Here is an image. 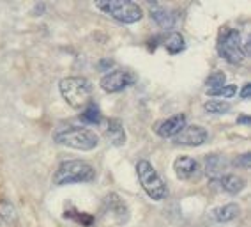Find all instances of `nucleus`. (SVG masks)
Masks as SVG:
<instances>
[{
	"mask_svg": "<svg viewBox=\"0 0 251 227\" xmlns=\"http://www.w3.org/2000/svg\"><path fill=\"white\" fill-rule=\"evenodd\" d=\"M53 141L58 145H66L78 151H92L99 145V137L94 130L83 126H64L55 130Z\"/></svg>",
	"mask_w": 251,
	"mask_h": 227,
	"instance_id": "nucleus-1",
	"label": "nucleus"
},
{
	"mask_svg": "<svg viewBox=\"0 0 251 227\" xmlns=\"http://www.w3.org/2000/svg\"><path fill=\"white\" fill-rule=\"evenodd\" d=\"M96 179V169L83 160H68L58 165L53 174V183L57 186L90 183Z\"/></svg>",
	"mask_w": 251,
	"mask_h": 227,
	"instance_id": "nucleus-2",
	"label": "nucleus"
},
{
	"mask_svg": "<svg viewBox=\"0 0 251 227\" xmlns=\"http://www.w3.org/2000/svg\"><path fill=\"white\" fill-rule=\"evenodd\" d=\"M58 91L73 109H85L92 98V84L85 77H66L58 84Z\"/></svg>",
	"mask_w": 251,
	"mask_h": 227,
	"instance_id": "nucleus-3",
	"label": "nucleus"
},
{
	"mask_svg": "<svg viewBox=\"0 0 251 227\" xmlns=\"http://www.w3.org/2000/svg\"><path fill=\"white\" fill-rule=\"evenodd\" d=\"M136 176H138V181L144 192L152 200L159 202V200H165L168 197V186L149 160H140L136 164Z\"/></svg>",
	"mask_w": 251,
	"mask_h": 227,
	"instance_id": "nucleus-4",
	"label": "nucleus"
},
{
	"mask_svg": "<svg viewBox=\"0 0 251 227\" xmlns=\"http://www.w3.org/2000/svg\"><path fill=\"white\" fill-rule=\"evenodd\" d=\"M96 7L108 16H112L119 23H126V25L138 23L144 18L142 7L131 0H104V2H96Z\"/></svg>",
	"mask_w": 251,
	"mask_h": 227,
	"instance_id": "nucleus-5",
	"label": "nucleus"
},
{
	"mask_svg": "<svg viewBox=\"0 0 251 227\" xmlns=\"http://www.w3.org/2000/svg\"><path fill=\"white\" fill-rule=\"evenodd\" d=\"M218 55L228 64H241L244 60L242 36L237 28H223L218 37Z\"/></svg>",
	"mask_w": 251,
	"mask_h": 227,
	"instance_id": "nucleus-6",
	"label": "nucleus"
},
{
	"mask_svg": "<svg viewBox=\"0 0 251 227\" xmlns=\"http://www.w3.org/2000/svg\"><path fill=\"white\" fill-rule=\"evenodd\" d=\"M101 89L108 94H117V92L126 91L129 85L135 84V75L129 71H122V69H117V71L106 73L103 78H101Z\"/></svg>",
	"mask_w": 251,
	"mask_h": 227,
	"instance_id": "nucleus-7",
	"label": "nucleus"
},
{
	"mask_svg": "<svg viewBox=\"0 0 251 227\" xmlns=\"http://www.w3.org/2000/svg\"><path fill=\"white\" fill-rule=\"evenodd\" d=\"M209 141V132L203 126L198 124H191L186 126L177 137H174V142L179 145H186V147H198V145L205 144Z\"/></svg>",
	"mask_w": 251,
	"mask_h": 227,
	"instance_id": "nucleus-8",
	"label": "nucleus"
},
{
	"mask_svg": "<svg viewBox=\"0 0 251 227\" xmlns=\"http://www.w3.org/2000/svg\"><path fill=\"white\" fill-rule=\"evenodd\" d=\"M186 126H188L186 115H184V114H175V115L165 119V121L156 123L154 132H156L157 137H161V139H174V137L179 135Z\"/></svg>",
	"mask_w": 251,
	"mask_h": 227,
	"instance_id": "nucleus-9",
	"label": "nucleus"
},
{
	"mask_svg": "<svg viewBox=\"0 0 251 227\" xmlns=\"http://www.w3.org/2000/svg\"><path fill=\"white\" fill-rule=\"evenodd\" d=\"M149 7H151V18H152L154 23L159 25L163 30H172V28L177 25V20H179L177 11L166 9L165 5L157 4V2H151Z\"/></svg>",
	"mask_w": 251,
	"mask_h": 227,
	"instance_id": "nucleus-10",
	"label": "nucleus"
},
{
	"mask_svg": "<svg viewBox=\"0 0 251 227\" xmlns=\"http://www.w3.org/2000/svg\"><path fill=\"white\" fill-rule=\"evenodd\" d=\"M103 211L108 213L112 218H115L119 224H126L129 218V209L126 206V202L117 196V194H108L103 200Z\"/></svg>",
	"mask_w": 251,
	"mask_h": 227,
	"instance_id": "nucleus-11",
	"label": "nucleus"
},
{
	"mask_svg": "<svg viewBox=\"0 0 251 227\" xmlns=\"http://www.w3.org/2000/svg\"><path fill=\"white\" fill-rule=\"evenodd\" d=\"M230 162L223 155H209L205 158V174L211 177V181H218L221 176L226 174Z\"/></svg>",
	"mask_w": 251,
	"mask_h": 227,
	"instance_id": "nucleus-12",
	"label": "nucleus"
},
{
	"mask_svg": "<svg viewBox=\"0 0 251 227\" xmlns=\"http://www.w3.org/2000/svg\"><path fill=\"white\" fill-rule=\"evenodd\" d=\"M104 139L115 147H121L126 144V130L122 121L119 119H108V126L104 130Z\"/></svg>",
	"mask_w": 251,
	"mask_h": 227,
	"instance_id": "nucleus-13",
	"label": "nucleus"
},
{
	"mask_svg": "<svg viewBox=\"0 0 251 227\" xmlns=\"http://www.w3.org/2000/svg\"><path fill=\"white\" fill-rule=\"evenodd\" d=\"M174 170H175V174H177L179 179L188 181V179H191V177L197 174L198 164H197V160L189 158V156H180V158H175Z\"/></svg>",
	"mask_w": 251,
	"mask_h": 227,
	"instance_id": "nucleus-14",
	"label": "nucleus"
},
{
	"mask_svg": "<svg viewBox=\"0 0 251 227\" xmlns=\"http://www.w3.org/2000/svg\"><path fill=\"white\" fill-rule=\"evenodd\" d=\"M212 183H218L221 190L230 194V196H237V194H241L246 188V181L241 176H235V174H225L218 181H212Z\"/></svg>",
	"mask_w": 251,
	"mask_h": 227,
	"instance_id": "nucleus-15",
	"label": "nucleus"
},
{
	"mask_svg": "<svg viewBox=\"0 0 251 227\" xmlns=\"http://www.w3.org/2000/svg\"><path fill=\"white\" fill-rule=\"evenodd\" d=\"M239 213H241V208H239V204H235V202H230V204H225V206H220V208H216L214 211H212V217H214L216 222L226 224V222H232V220H235V218L239 217Z\"/></svg>",
	"mask_w": 251,
	"mask_h": 227,
	"instance_id": "nucleus-16",
	"label": "nucleus"
},
{
	"mask_svg": "<svg viewBox=\"0 0 251 227\" xmlns=\"http://www.w3.org/2000/svg\"><path fill=\"white\" fill-rule=\"evenodd\" d=\"M163 46L170 55H177L186 50V41H184L182 34H179V32H168L163 37Z\"/></svg>",
	"mask_w": 251,
	"mask_h": 227,
	"instance_id": "nucleus-17",
	"label": "nucleus"
},
{
	"mask_svg": "<svg viewBox=\"0 0 251 227\" xmlns=\"http://www.w3.org/2000/svg\"><path fill=\"white\" fill-rule=\"evenodd\" d=\"M80 121L85 124H96V126L101 124L103 115H101V110H99L98 105H94V103L87 105V109L80 114Z\"/></svg>",
	"mask_w": 251,
	"mask_h": 227,
	"instance_id": "nucleus-18",
	"label": "nucleus"
},
{
	"mask_svg": "<svg viewBox=\"0 0 251 227\" xmlns=\"http://www.w3.org/2000/svg\"><path fill=\"white\" fill-rule=\"evenodd\" d=\"M16 220H18V213H16V208L13 206V202H9V200H0V222L11 226Z\"/></svg>",
	"mask_w": 251,
	"mask_h": 227,
	"instance_id": "nucleus-19",
	"label": "nucleus"
},
{
	"mask_svg": "<svg viewBox=\"0 0 251 227\" xmlns=\"http://www.w3.org/2000/svg\"><path fill=\"white\" fill-rule=\"evenodd\" d=\"M203 109L207 110L209 114H214V115H223V114H228L232 105L228 101L223 100H209L203 103Z\"/></svg>",
	"mask_w": 251,
	"mask_h": 227,
	"instance_id": "nucleus-20",
	"label": "nucleus"
},
{
	"mask_svg": "<svg viewBox=\"0 0 251 227\" xmlns=\"http://www.w3.org/2000/svg\"><path fill=\"white\" fill-rule=\"evenodd\" d=\"M207 94L211 96V98H233V96L237 94V85H233V84H225L223 87H218V89H212V91H207Z\"/></svg>",
	"mask_w": 251,
	"mask_h": 227,
	"instance_id": "nucleus-21",
	"label": "nucleus"
},
{
	"mask_svg": "<svg viewBox=\"0 0 251 227\" xmlns=\"http://www.w3.org/2000/svg\"><path fill=\"white\" fill-rule=\"evenodd\" d=\"M64 218L75 220V222H78L80 226H83V227H90L92 224H94V217H92V215L80 213V211H75V209H71V211H66V213H64Z\"/></svg>",
	"mask_w": 251,
	"mask_h": 227,
	"instance_id": "nucleus-22",
	"label": "nucleus"
},
{
	"mask_svg": "<svg viewBox=\"0 0 251 227\" xmlns=\"http://www.w3.org/2000/svg\"><path fill=\"white\" fill-rule=\"evenodd\" d=\"M226 84V75L223 71H216L211 73L205 80V87L207 91H212V89H218V87H223Z\"/></svg>",
	"mask_w": 251,
	"mask_h": 227,
	"instance_id": "nucleus-23",
	"label": "nucleus"
},
{
	"mask_svg": "<svg viewBox=\"0 0 251 227\" xmlns=\"http://www.w3.org/2000/svg\"><path fill=\"white\" fill-rule=\"evenodd\" d=\"M250 164H251L250 153H242V155H239L237 158L233 160V165L239 169H250Z\"/></svg>",
	"mask_w": 251,
	"mask_h": 227,
	"instance_id": "nucleus-24",
	"label": "nucleus"
},
{
	"mask_svg": "<svg viewBox=\"0 0 251 227\" xmlns=\"http://www.w3.org/2000/svg\"><path fill=\"white\" fill-rule=\"evenodd\" d=\"M250 96H251V84H244V87H242V91H241V100H250Z\"/></svg>",
	"mask_w": 251,
	"mask_h": 227,
	"instance_id": "nucleus-25",
	"label": "nucleus"
},
{
	"mask_svg": "<svg viewBox=\"0 0 251 227\" xmlns=\"http://www.w3.org/2000/svg\"><path fill=\"white\" fill-rule=\"evenodd\" d=\"M112 66H113V60H108V59H103L101 62L98 64L99 71H108V69L112 68Z\"/></svg>",
	"mask_w": 251,
	"mask_h": 227,
	"instance_id": "nucleus-26",
	"label": "nucleus"
},
{
	"mask_svg": "<svg viewBox=\"0 0 251 227\" xmlns=\"http://www.w3.org/2000/svg\"><path fill=\"white\" fill-rule=\"evenodd\" d=\"M237 123H239V124H246V126H250L251 119L248 117V115H241V117L237 119Z\"/></svg>",
	"mask_w": 251,
	"mask_h": 227,
	"instance_id": "nucleus-27",
	"label": "nucleus"
}]
</instances>
